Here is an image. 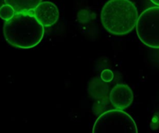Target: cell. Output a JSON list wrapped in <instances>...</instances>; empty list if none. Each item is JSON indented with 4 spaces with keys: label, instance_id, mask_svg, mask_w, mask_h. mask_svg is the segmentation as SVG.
<instances>
[{
    "label": "cell",
    "instance_id": "6da1fadb",
    "mask_svg": "<svg viewBox=\"0 0 159 133\" xmlns=\"http://www.w3.org/2000/svg\"><path fill=\"white\" fill-rule=\"evenodd\" d=\"M3 34L6 41L15 48L28 49L37 46L43 37L44 26L34 14L16 12L3 25Z\"/></svg>",
    "mask_w": 159,
    "mask_h": 133
},
{
    "label": "cell",
    "instance_id": "3957f363",
    "mask_svg": "<svg viewBox=\"0 0 159 133\" xmlns=\"http://www.w3.org/2000/svg\"><path fill=\"white\" fill-rule=\"evenodd\" d=\"M134 120L124 110L114 109L102 113L96 119L93 133H138Z\"/></svg>",
    "mask_w": 159,
    "mask_h": 133
},
{
    "label": "cell",
    "instance_id": "8992f818",
    "mask_svg": "<svg viewBox=\"0 0 159 133\" xmlns=\"http://www.w3.org/2000/svg\"><path fill=\"white\" fill-rule=\"evenodd\" d=\"M34 14L43 26H51L57 23L59 10L57 6L51 2H41L34 9Z\"/></svg>",
    "mask_w": 159,
    "mask_h": 133
},
{
    "label": "cell",
    "instance_id": "8fae6325",
    "mask_svg": "<svg viewBox=\"0 0 159 133\" xmlns=\"http://www.w3.org/2000/svg\"><path fill=\"white\" fill-rule=\"evenodd\" d=\"M4 4H6V2H5V0H0V8H1Z\"/></svg>",
    "mask_w": 159,
    "mask_h": 133
},
{
    "label": "cell",
    "instance_id": "5b68a950",
    "mask_svg": "<svg viewBox=\"0 0 159 133\" xmlns=\"http://www.w3.org/2000/svg\"><path fill=\"white\" fill-rule=\"evenodd\" d=\"M110 101L113 107L124 110L133 102V92L130 87L126 84H117L110 91Z\"/></svg>",
    "mask_w": 159,
    "mask_h": 133
},
{
    "label": "cell",
    "instance_id": "ba28073f",
    "mask_svg": "<svg viewBox=\"0 0 159 133\" xmlns=\"http://www.w3.org/2000/svg\"><path fill=\"white\" fill-rule=\"evenodd\" d=\"M15 14V9L10 5L4 4L0 8V17L5 21L10 20Z\"/></svg>",
    "mask_w": 159,
    "mask_h": 133
},
{
    "label": "cell",
    "instance_id": "277c9868",
    "mask_svg": "<svg viewBox=\"0 0 159 133\" xmlns=\"http://www.w3.org/2000/svg\"><path fill=\"white\" fill-rule=\"evenodd\" d=\"M136 31L144 45L159 48V6L148 8L139 16Z\"/></svg>",
    "mask_w": 159,
    "mask_h": 133
},
{
    "label": "cell",
    "instance_id": "7a4b0ae2",
    "mask_svg": "<svg viewBox=\"0 0 159 133\" xmlns=\"http://www.w3.org/2000/svg\"><path fill=\"white\" fill-rule=\"evenodd\" d=\"M138 12L130 0H110L102 7L101 22L109 33L125 35L137 26Z\"/></svg>",
    "mask_w": 159,
    "mask_h": 133
},
{
    "label": "cell",
    "instance_id": "30bf717a",
    "mask_svg": "<svg viewBox=\"0 0 159 133\" xmlns=\"http://www.w3.org/2000/svg\"><path fill=\"white\" fill-rule=\"evenodd\" d=\"M151 2L155 5H156L157 6H159V0H151Z\"/></svg>",
    "mask_w": 159,
    "mask_h": 133
},
{
    "label": "cell",
    "instance_id": "52a82bcc",
    "mask_svg": "<svg viewBox=\"0 0 159 133\" xmlns=\"http://www.w3.org/2000/svg\"><path fill=\"white\" fill-rule=\"evenodd\" d=\"M6 4L10 5L16 12H27L34 10L42 0H5Z\"/></svg>",
    "mask_w": 159,
    "mask_h": 133
},
{
    "label": "cell",
    "instance_id": "9c48e42d",
    "mask_svg": "<svg viewBox=\"0 0 159 133\" xmlns=\"http://www.w3.org/2000/svg\"><path fill=\"white\" fill-rule=\"evenodd\" d=\"M113 73L110 69H104L101 73V78L105 83H110L113 79Z\"/></svg>",
    "mask_w": 159,
    "mask_h": 133
}]
</instances>
